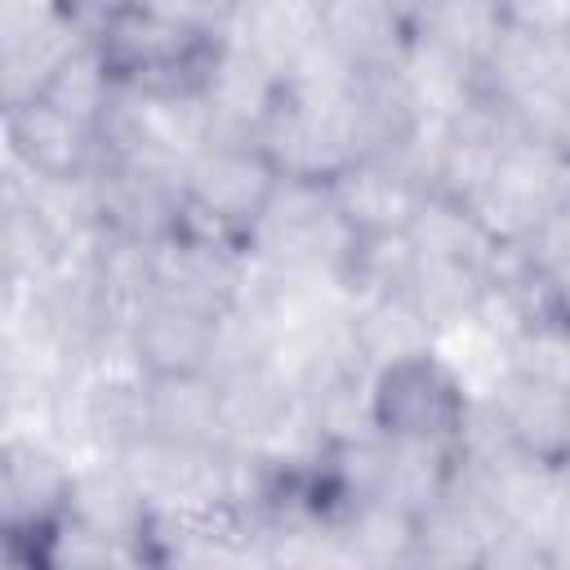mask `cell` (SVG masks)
I'll use <instances>...</instances> for the list:
<instances>
[{
	"label": "cell",
	"instance_id": "cell-12",
	"mask_svg": "<svg viewBox=\"0 0 570 570\" xmlns=\"http://www.w3.org/2000/svg\"><path fill=\"white\" fill-rule=\"evenodd\" d=\"M503 27L543 45H557L570 36V0H499Z\"/></svg>",
	"mask_w": 570,
	"mask_h": 570
},
{
	"label": "cell",
	"instance_id": "cell-4",
	"mask_svg": "<svg viewBox=\"0 0 570 570\" xmlns=\"http://www.w3.org/2000/svg\"><path fill=\"white\" fill-rule=\"evenodd\" d=\"M4 142L18 169L40 187H89L111 160L107 125L40 89L4 102Z\"/></svg>",
	"mask_w": 570,
	"mask_h": 570
},
{
	"label": "cell",
	"instance_id": "cell-13",
	"mask_svg": "<svg viewBox=\"0 0 570 570\" xmlns=\"http://www.w3.org/2000/svg\"><path fill=\"white\" fill-rule=\"evenodd\" d=\"M552 76H557V94L570 107V36L552 45Z\"/></svg>",
	"mask_w": 570,
	"mask_h": 570
},
{
	"label": "cell",
	"instance_id": "cell-5",
	"mask_svg": "<svg viewBox=\"0 0 570 570\" xmlns=\"http://www.w3.org/2000/svg\"><path fill=\"white\" fill-rule=\"evenodd\" d=\"M76 472L36 441H4L0 450V534L13 561L53 566V548L71 521Z\"/></svg>",
	"mask_w": 570,
	"mask_h": 570
},
{
	"label": "cell",
	"instance_id": "cell-9",
	"mask_svg": "<svg viewBox=\"0 0 570 570\" xmlns=\"http://www.w3.org/2000/svg\"><path fill=\"white\" fill-rule=\"evenodd\" d=\"M312 40L343 76L396 71L414 49V18L401 0H312Z\"/></svg>",
	"mask_w": 570,
	"mask_h": 570
},
{
	"label": "cell",
	"instance_id": "cell-7",
	"mask_svg": "<svg viewBox=\"0 0 570 570\" xmlns=\"http://www.w3.org/2000/svg\"><path fill=\"white\" fill-rule=\"evenodd\" d=\"M490 423L508 454L570 472V374L548 365H512L490 387Z\"/></svg>",
	"mask_w": 570,
	"mask_h": 570
},
{
	"label": "cell",
	"instance_id": "cell-1",
	"mask_svg": "<svg viewBox=\"0 0 570 570\" xmlns=\"http://www.w3.org/2000/svg\"><path fill=\"white\" fill-rule=\"evenodd\" d=\"M80 36L120 94L160 102H200L227 49L223 27L156 0H102Z\"/></svg>",
	"mask_w": 570,
	"mask_h": 570
},
{
	"label": "cell",
	"instance_id": "cell-8",
	"mask_svg": "<svg viewBox=\"0 0 570 570\" xmlns=\"http://www.w3.org/2000/svg\"><path fill=\"white\" fill-rule=\"evenodd\" d=\"M325 187L347 240L410 236L428 200V174L414 156H352L325 178Z\"/></svg>",
	"mask_w": 570,
	"mask_h": 570
},
{
	"label": "cell",
	"instance_id": "cell-3",
	"mask_svg": "<svg viewBox=\"0 0 570 570\" xmlns=\"http://www.w3.org/2000/svg\"><path fill=\"white\" fill-rule=\"evenodd\" d=\"M365 428L392 445L463 450L472 436L468 383L436 347L383 361L365 383Z\"/></svg>",
	"mask_w": 570,
	"mask_h": 570
},
{
	"label": "cell",
	"instance_id": "cell-2",
	"mask_svg": "<svg viewBox=\"0 0 570 570\" xmlns=\"http://www.w3.org/2000/svg\"><path fill=\"white\" fill-rule=\"evenodd\" d=\"M285 178L289 174L254 134H205L187 147L178 165V187H183L178 232L249 254Z\"/></svg>",
	"mask_w": 570,
	"mask_h": 570
},
{
	"label": "cell",
	"instance_id": "cell-6",
	"mask_svg": "<svg viewBox=\"0 0 570 570\" xmlns=\"http://www.w3.org/2000/svg\"><path fill=\"white\" fill-rule=\"evenodd\" d=\"M227 316L160 289H142L125 316V347L138 379H191L218 374Z\"/></svg>",
	"mask_w": 570,
	"mask_h": 570
},
{
	"label": "cell",
	"instance_id": "cell-10",
	"mask_svg": "<svg viewBox=\"0 0 570 570\" xmlns=\"http://www.w3.org/2000/svg\"><path fill=\"white\" fill-rule=\"evenodd\" d=\"M142 396H147V436L205 459L227 454V436L236 428H232L223 374L142 379Z\"/></svg>",
	"mask_w": 570,
	"mask_h": 570
},
{
	"label": "cell",
	"instance_id": "cell-14",
	"mask_svg": "<svg viewBox=\"0 0 570 570\" xmlns=\"http://www.w3.org/2000/svg\"><path fill=\"white\" fill-rule=\"evenodd\" d=\"M40 4H53V9H58V13H67V18H71V22H76V13H80V9H85V4H89V0H40Z\"/></svg>",
	"mask_w": 570,
	"mask_h": 570
},
{
	"label": "cell",
	"instance_id": "cell-11",
	"mask_svg": "<svg viewBox=\"0 0 570 570\" xmlns=\"http://www.w3.org/2000/svg\"><path fill=\"white\" fill-rule=\"evenodd\" d=\"M4 263H9V281L18 276H36L45 281V272L58 263V227L49 223V214L36 205V196H13L9 200V218H4Z\"/></svg>",
	"mask_w": 570,
	"mask_h": 570
}]
</instances>
